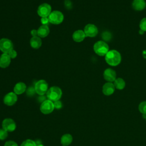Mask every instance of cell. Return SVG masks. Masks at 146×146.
<instances>
[{
	"label": "cell",
	"instance_id": "obj_31",
	"mask_svg": "<svg viewBox=\"0 0 146 146\" xmlns=\"http://www.w3.org/2000/svg\"><path fill=\"white\" fill-rule=\"evenodd\" d=\"M35 92V89H33V88H29L27 90V94L29 95H32L34 94V92Z\"/></svg>",
	"mask_w": 146,
	"mask_h": 146
},
{
	"label": "cell",
	"instance_id": "obj_19",
	"mask_svg": "<svg viewBox=\"0 0 146 146\" xmlns=\"http://www.w3.org/2000/svg\"><path fill=\"white\" fill-rule=\"evenodd\" d=\"M26 90V86L23 82L17 83L14 87V92L17 95L23 94Z\"/></svg>",
	"mask_w": 146,
	"mask_h": 146
},
{
	"label": "cell",
	"instance_id": "obj_8",
	"mask_svg": "<svg viewBox=\"0 0 146 146\" xmlns=\"http://www.w3.org/2000/svg\"><path fill=\"white\" fill-rule=\"evenodd\" d=\"M54 109V103L48 99L43 102L40 107V111L43 114H49L53 111Z\"/></svg>",
	"mask_w": 146,
	"mask_h": 146
},
{
	"label": "cell",
	"instance_id": "obj_23",
	"mask_svg": "<svg viewBox=\"0 0 146 146\" xmlns=\"http://www.w3.org/2000/svg\"><path fill=\"white\" fill-rule=\"evenodd\" d=\"M139 110L143 114H146V101L142 102L139 105Z\"/></svg>",
	"mask_w": 146,
	"mask_h": 146
},
{
	"label": "cell",
	"instance_id": "obj_9",
	"mask_svg": "<svg viewBox=\"0 0 146 146\" xmlns=\"http://www.w3.org/2000/svg\"><path fill=\"white\" fill-rule=\"evenodd\" d=\"M84 32L86 36L94 37L96 36L98 33L97 27L94 24H87L84 28Z\"/></svg>",
	"mask_w": 146,
	"mask_h": 146
},
{
	"label": "cell",
	"instance_id": "obj_5",
	"mask_svg": "<svg viewBox=\"0 0 146 146\" xmlns=\"http://www.w3.org/2000/svg\"><path fill=\"white\" fill-rule=\"evenodd\" d=\"M34 89L38 95H43L48 90V83L44 80H40L35 83Z\"/></svg>",
	"mask_w": 146,
	"mask_h": 146
},
{
	"label": "cell",
	"instance_id": "obj_20",
	"mask_svg": "<svg viewBox=\"0 0 146 146\" xmlns=\"http://www.w3.org/2000/svg\"><path fill=\"white\" fill-rule=\"evenodd\" d=\"M72 141V137L70 134H65L63 135L60 139L61 144L63 146H67L70 145Z\"/></svg>",
	"mask_w": 146,
	"mask_h": 146
},
{
	"label": "cell",
	"instance_id": "obj_25",
	"mask_svg": "<svg viewBox=\"0 0 146 146\" xmlns=\"http://www.w3.org/2000/svg\"><path fill=\"white\" fill-rule=\"evenodd\" d=\"M139 26L140 30L144 31V32L146 31V18H144L141 20Z\"/></svg>",
	"mask_w": 146,
	"mask_h": 146
},
{
	"label": "cell",
	"instance_id": "obj_34",
	"mask_svg": "<svg viewBox=\"0 0 146 146\" xmlns=\"http://www.w3.org/2000/svg\"><path fill=\"white\" fill-rule=\"evenodd\" d=\"M143 57H144V58L146 59V50H145V51H143Z\"/></svg>",
	"mask_w": 146,
	"mask_h": 146
},
{
	"label": "cell",
	"instance_id": "obj_3",
	"mask_svg": "<svg viewBox=\"0 0 146 146\" xmlns=\"http://www.w3.org/2000/svg\"><path fill=\"white\" fill-rule=\"evenodd\" d=\"M95 52L99 56H105L109 51V46L104 41L99 40L94 45Z\"/></svg>",
	"mask_w": 146,
	"mask_h": 146
},
{
	"label": "cell",
	"instance_id": "obj_6",
	"mask_svg": "<svg viewBox=\"0 0 146 146\" xmlns=\"http://www.w3.org/2000/svg\"><path fill=\"white\" fill-rule=\"evenodd\" d=\"M51 13V6L46 3L40 5L37 10V13L41 18L48 17Z\"/></svg>",
	"mask_w": 146,
	"mask_h": 146
},
{
	"label": "cell",
	"instance_id": "obj_37",
	"mask_svg": "<svg viewBox=\"0 0 146 146\" xmlns=\"http://www.w3.org/2000/svg\"><path fill=\"white\" fill-rule=\"evenodd\" d=\"M145 120H146V118H145Z\"/></svg>",
	"mask_w": 146,
	"mask_h": 146
},
{
	"label": "cell",
	"instance_id": "obj_18",
	"mask_svg": "<svg viewBox=\"0 0 146 146\" xmlns=\"http://www.w3.org/2000/svg\"><path fill=\"white\" fill-rule=\"evenodd\" d=\"M30 44L32 48L34 49H38L42 45V40L38 36H33L30 40Z\"/></svg>",
	"mask_w": 146,
	"mask_h": 146
},
{
	"label": "cell",
	"instance_id": "obj_29",
	"mask_svg": "<svg viewBox=\"0 0 146 146\" xmlns=\"http://www.w3.org/2000/svg\"><path fill=\"white\" fill-rule=\"evenodd\" d=\"M4 146H18V144L14 141H7L5 143Z\"/></svg>",
	"mask_w": 146,
	"mask_h": 146
},
{
	"label": "cell",
	"instance_id": "obj_15",
	"mask_svg": "<svg viewBox=\"0 0 146 146\" xmlns=\"http://www.w3.org/2000/svg\"><path fill=\"white\" fill-rule=\"evenodd\" d=\"M86 34L84 31L82 30H78L74 32L72 34V39L76 42H81L86 38Z\"/></svg>",
	"mask_w": 146,
	"mask_h": 146
},
{
	"label": "cell",
	"instance_id": "obj_30",
	"mask_svg": "<svg viewBox=\"0 0 146 146\" xmlns=\"http://www.w3.org/2000/svg\"><path fill=\"white\" fill-rule=\"evenodd\" d=\"M49 22L48 17H43L41 18V23L42 25H47Z\"/></svg>",
	"mask_w": 146,
	"mask_h": 146
},
{
	"label": "cell",
	"instance_id": "obj_35",
	"mask_svg": "<svg viewBox=\"0 0 146 146\" xmlns=\"http://www.w3.org/2000/svg\"><path fill=\"white\" fill-rule=\"evenodd\" d=\"M144 31H143V30H140V31H139V33H140V34H144Z\"/></svg>",
	"mask_w": 146,
	"mask_h": 146
},
{
	"label": "cell",
	"instance_id": "obj_13",
	"mask_svg": "<svg viewBox=\"0 0 146 146\" xmlns=\"http://www.w3.org/2000/svg\"><path fill=\"white\" fill-rule=\"evenodd\" d=\"M115 89V87L112 83L107 82L103 85L102 88V91L104 95L106 96H110L114 92Z\"/></svg>",
	"mask_w": 146,
	"mask_h": 146
},
{
	"label": "cell",
	"instance_id": "obj_27",
	"mask_svg": "<svg viewBox=\"0 0 146 146\" xmlns=\"http://www.w3.org/2000/svg\"><path fill=\"white\" fill-rule=\"evenodd\" d=\"M7 54L9 55V56L10 57L11 59H14V58H15L17 57V51H16L15 50H14V49L11 50L10 52H9L7 53Z\"/></svg>",
	"mask_w": 146,
	"mask_h": 146
},
{
	"label": "cell",
	"instance_id": "obj_24",
	"mask_svg": "<svg viewBox=\"0 0 146 146\" xmlns=\"http://www.w3.org/2000/svg\"><path fill=\"white\" fill-rule=\"evenodd\" d=\"M102 38L105 41H110L112 38L111 34L108 31H104L102 34Z\"/></svg>",
	"mask_w": 146,
	"mask_h": 146
},
{
	"label": "cell",
	"instance_id": "obj_2",
	"mask_svg": "<svg viewBox=\"0 0 146 146\" xmlns=\"http://www.w3.org/2000/svg\"><path fill=\"white\" fill-rule=\"evenodd\" d=\"M62 95L61 89L56 86H53L50 87L46 92V96L48 100L54 102L59 100Z\"/></svg>",
	"mask_w": 146,
	"mask_h": 146
},
{
	"label": "cell",
	"instance_id": "obj_32",
	"mask_svg": "<svg viewBox=\"0 0 146 146\" xmlns=\"http://www.w3.org/2000/svg\"><path fill=\"white\" fill-rule=\"evenodd\" d=\"M31 34L33 36H38V32H37V30H35L33 29L31 31Z\"/></svg>",
	"mask_w": 146,
	"mask_h": 146
},
{
	"label": "cell",
	"instance_id": "obj_1",
	"mask_svg": "<svg viewBox=\"0 0 146 146\" xmlns=\"http://www.w3.org/2000/svg\"><path fill=\"white\" fill-rule=\"evenodd\" d=\"M106 62L111 66H116L120 64L121 57L120 52L115 50H109L105 55Z\"/></svg>",
	"mask_w": 146,
	"mask_h": 146
},
{
	"label": "cell",
	"instance_id": "obj_21",
	"mask_svg": "<svg viewBox=\"0 0 146 146\" xmlns=\"http://www.w3.org/2000/svg\"><path fill=\"white\" fill-rule=\"evenodd\" d=\"M114 86L117 90H123L125 86V81L121 78H118L114 81Z\"/></svg>",
	"mask_w": 146,
	"mask_h": 146
},
{
	"label": "cell",
	"instance_id": "obj_26",
	"mask_svg": "<svg viewBox=\"0 0 146 146\" xmlns=\"http://www.w3.org/2000/svg\"><path fill=\"white\" fill-rule=\"evenodd\" d=\"M8 136L7 131L3 129H0V140H5Z\"/></svg>",
	"mask_w": 146,
	"mask_h": 146
},
{
	"label": "cell",
	"instance_id": "obj_28",
	"mask_svg": "<svg viewBox=\"0 0 146 146\" xmlns=\"http://www.w3.org/2000/svg\"><path fill=\"white\" fill-rule=\"evenodd\" d=\"M54 103V108H56V109H60L62 107V103L59 100H57V101H55Z\"/></svg>",
	"mask_w": 146,
	"mask_h": 146
},
{
	"label": "cell",
	"instance_id": "obj_10",
	"mask_svg": "<svg viewBox=\"0 0 146 146\" xmlns=\"http://www.w3.org/2000/svg\"><path fill=\"white\" fill-rule=\"evenodd\" d=\"M2 126L3 129L7 132H12L16 128V124L15 121L10 118L4 119L2 121Z\"/></svg>",
	"mask_w": 146,
	"mask_h": 146
},
{
	"label": "cell",
	"instance_id": "obj_7",
	"mask_svg": "<svg viewBox=\"0 0 146 146\" xmlns=\"http://www.w3.org/2000/svg\"><path fill=\"white\" fill-rule=\"evenodd\" d=\"M13 49L12 42L7 38H2L0 39V50L3 53L7 54Z\"/></svg>",
	"mask_w": 146,
	"mask_h": 146
},
{
	"label": "cell",
	"instance_id": "obj_22",
	"mask_svg": "<svg viewBox=\"0 0 146 146\" xmlns=\"http://www.w3.org/2000/svg\"><path fill=\"white\" fill-rule=\"evenodd\" d=\"M21 146H36V144L33 140L30 139H27L23 141Z\"/></svg>",
	"mask_w": 146,
	"mask_h": 146
},
{
	"label": "cell",
	"instance_id": "obj_11",
	"mask_svg": "<svg viewBox=\"0 0 146 146\" xmlns=\"http://www.w3.org/2000/svg\"><path fill=\"white\" fill-rule=\"evenodd\" d=\"M17 101V96L14 92H11L7 94L4 98H3V102L7 106H13L14 105L16 102Z\"/></svg>",
	"mask_w": 146,
	"mask_h": 146
},
{
	"label": "cell",
	"instance_id": "obj_4",
	"mask_svg": "<svg viewBox=\"0 0 146 146\" xmlns=\"http://www.w3.org/2000/svg\"><path fill=\"white\" fill-rule=\"evenodd\" d=\"M48 18L50 23L54 25H59L63 22L64 16L63 13L60 11L54 10L51 11Z\"/></svg>",
	"mask_w": 146,
	"mask_h": 146
},
{
	"label": "cell",
	"instance_id": "obj_36",
	"mask_svg": "<svg viewBox=\"0 0 146 146\" xmlns=\"http://www.w3.org/2000/svg\"><path fill=\"white\" fill-rule=\"evenodd\" d=\"M36 146H43V145H42V144H38V145H37Z\"/></svg>",
	"mask_w": 146,
	"mask_h": 146
},
{
	"label": "cell",
	"instance_id": "obj_14",
	"mask_svg": "<svg viewBox=\"0 0 146 146\" xmlns=\"http://www.w3.org/2000/svg\"><path fill=\"white\" fill-rule=\"evenodd\" d=\"M11 62V58L7 54L3 53L0 56V67L5 68L7 67Z\"/></svg>",
	"mask_w": 146,
	"mask_h": 146
},
{
	"label": "cell",
	"instance_id": "obj_33",
	"mask_svg": "<svg viewBox=\"0 0 146 146\" xmlns=\"http://www.w3.org/2000/svg\"><path fill=\"white\" fill-rule=\"evenodd\" d=\"M65 6L67 7H71V2L70 1H68V0H67V1H66V2H65Z\"/></svg>",
	"mask_w": 146,
	"mask_h": 146
},
{
	"label": "cell",
	"instance_id": "obj_12",
	"mask_svg": "<svg viewBox=\"0 0 146 146\" xmlns=\"http://www.w3.org/2000/svg\"><path fill=\"white\" fill-rule=\"evenodd\" d=\"M103 76L104 79L108 82H112L116 79V72L111 68H107L104 70L103 73Z\"/></svg>",
	"mask_w": 146,
	"mask_h": 146
},
{
	"label": "cell",
	"instance_id": "obj_17",
	"mask_svg": "<svg viewBox=\"0 0 146 146\" xmlns=\"http://www.w3.org/2000/svg\"><path fill=\"white\" fill-rule=\"evenodd\" d=\"M38 36L40 38H45L50 33V29L47 25H42L37 30Z\"/></svg>",
	"mask_w": 146,
	"mask_h": 146
},
{
	"label": "cell",
	"instance_id": "obj_16",
	"mask_svg": "<svg viewBox=\"0 0 146 146\" xmlns=\"http://www.w3.org/2000/svg\"><path fill=\"white\" fill-rule=\"evenodd\" d=\"M146 2L145 0H133L132 2V7L136 11H141L145 9Z\"/></svg>",
	"mask_w": 146,
	"mask_h": 146
}]
</instances>
